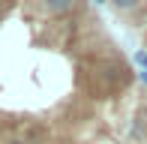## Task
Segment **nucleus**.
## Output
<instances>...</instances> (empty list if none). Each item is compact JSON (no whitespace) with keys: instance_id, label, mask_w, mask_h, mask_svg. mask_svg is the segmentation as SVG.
<instances>
[{"instance_id":"nucleus-1","label":"nucleus","mask_w":147,"mask_h":144,"mask_svg":"<svg viewBox=\"0 0 147 144\" xmlns=\"http://www.w3.org/2000/svg\"><path fill=\"white\" fill-rule=\"evenodd\" d=\"M42 3L45 12H51V15H63V12H69L72 6H75V0H39Z\"/></svg>"},{"instance_id":"nucleus-2","label":"nucleus","mask_w":147,"mask_h":144,"mask_svg":"<svg viewBox=\"0 0 147 144\" xmlns=\"http://www.w3.org/2000/svg\"><path fill=\"white\" fill-rule=\"evenodd\" d=\"M108 3L114 6L117 12H132V9L138 6V3H141V0H108Z\"/></svg>"},{"instance_id":"nucleus-3","label":"nucleus","mask_w":147,"mask_h":144,"mask_svg":"<svg viewBox=\"0 0 147 144\" xmlns=\"http://www.w3.org/2000/svg\"><path fill=\"white\" fill-rule=\"evenodd\" d=\"M132 57H135V63L141 66V72H147V51H135Z\"/></svg>"},{"instance_id":"nucleus-4","label":"nucleus","mask_w":147,"mask_h":144,"mask_svg":"<svg viewBox=\"0 0 147 144\" xmlns=\"http://www.w3.org/2000/svg\"><path fill=\"white\" fill-rule=\"evenodd\" d=\"M6 144H30V141H24V138H9Z\"/></svg>"},{"instance_id":"nucleus-5","label":"nucleus","mask_w":147,"mask_h":144,"mask_svg":"<svg viewBox=\"0 0 147 144\" xmlns=\"http://www.w3.org/2000/svg\"><path fill=\"white\" fill-rule=\"evenodd\" d=\"M138 81H141V84H147V72H138Z\"/></svg>"},{"instance_id":"nucleus-6","label":"nucleus","mask_w":147,"mask_h":144,"mask_svg":"<svg viewBox=\"0 0 147 144\" xmlns=\"http://www.w3.org/2000/svg\"><path fill=\"white\" fill-rule=\"evenodd\" d=\"M93 3H108V0H93Z\"/></svg>"}]
</instances>
